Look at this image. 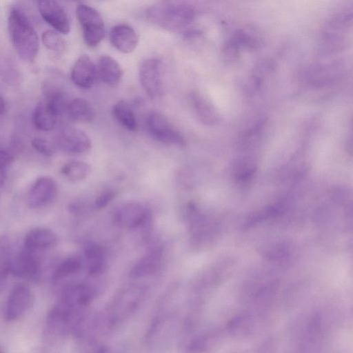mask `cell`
<instances>
[{"label":"cell","mask_w":353,"mask_h":353,"mask_svg":"<svg viewBox=\"0 0 353 353\" xmlns=\"http://www.w3.org/2000/svg\"><path fill=\"white\" fill-rule=\"evenodd\" d=\"M145 15L152 24L169 32H178L192 23L196 13L194 8L188 3L161 1L148 7Z\"/></svg>","instance_id":"cell-1"},{"label":"cell","mask_w":353,"mask_h":353,"mask_svg":"<svg viewBox=\"0 0 353 353\" xmlns=\"http://www.w3.org/2000/svg\"><path fill=\"white\" fill-rule=\"evenodd\" d=\"M8 30L19 57L32 61L37 55L39 41L37 33L26 14L18 8H12L8 15Z\"/></svg>","instance_id":"cell-2"},{"label":"cell","mask_w":353,"mask_h":353,"mask_svg":"<svg viewBox=\"0 0 353 353\" xmlns=\"http://www.w3.org/2000/svg\"><path fill=\"white\" fill-rule=\"evenodd\" d=\"M76 14L82 30L83 39L89 47H96L105 34L103 19L97 10L85 3H79Z\"/></svg>","instance_id":"cell-3"},{"label":"cell","mask_w":353,"mask_h":353,"mask_svg":"<svg viewBox=\"0 0 353 353\" xmlns=\"http://www.w3.org/2000/svg\"><path fill=\"white\" fill-rule=\"evenodd\" d=\"M113 217L120 227L134 229L147 226L151 221V212L139 202L128 201L115 209Z\"/></svg>","instance_id":"cell-4"},{"label":"cell","mask_w":353,"mask_h":353,"mask_svg":"<svg viewBox=\"0 0 353 353\" xmlns=\"http://www.w3.org/2000/svg\"><path fill=\"white\" fill-rule=\"evenodd\" d=\"M146 125L150 134L155 140L169 145L183 146L185 140L163 114L151 112L147 117Z\"/></svg>","instance_id":"cell-5"},{"label":"cell","mask_w":353,"mask_h":353,"mask_svg":"<svg viewBox=\"0 0 353 353\" xmlns=\"http://www.w3.org/2000/svg\"><path fill=\"white\" fill-rule=\"evenodd\" d=\"M139 77L141 85L152 99L161 97L163 92L162 67L157 58L145 60L140 66Z\"/></svg>","instance_id":"cell-6"},{"label":"cell","mask_w":353,"mask_h":353,"mask_svg":"<svg viewBox=\"0 0 353 353\" xmlns=\"http://www.w3.org/2000/svg\"><path fill=\"white\" fill-rule=\"evenodd\" d=\"M33 304V294L24 284L16 285L10 292L6 305L5 318L14 321L21 318Z\"/></svg>","instance_id":"cell-7"},{"label":"cell","mask_w":353,"mask_h":353,"mask_svg":"<svg viewBox=\"0 0 353 353\" xmlns=\"http://www.w3.org/2000/svg\"><path fill=\"white\" fill-rule=\"evenodd\" d=\"M39 12L43 20L57 32L67 34L70 31V23L65 9L57 1H37Z\"/></svg>","instance_id":"cell-8"},{"label":"cell","mask_w":353,"mask_h":353,"mask_svg":"<svg viewBox=\"0 0 353 353\" xmlns=\"http://www.w3.org/2000/svg\"><path fill=\"white\" fill-rule=\"evenodd\" d=\"M40 270V261L36 252L23 248L12 256L10 273L25 279L35 278Z\"/></svg>","instance_id":"cell-9"},{"label":"cell","mask_w":353,"mask_h":353,"mask_svg":"<svg viewBox=\"0 0 353 353\" xmlns=\"http://www.w3.org/2000/svg\"><path fill=\"white\" fill-rule=\"evenodd\" d=\"M97 77V65L87 54H82L76 60L70 72L72 81L84 89L92 88Z\"/></svg>","instance_id":"cell-10"},{"label":"cell","mask_w":353,"mask_h":353,"mask_svg":"<svg viewBox=\"0 0 353 353\" xmlns=\"http://www.w3.org/2000/svg\"><path fill=\"white\" fill-rule=\"evenodd\" d=\"M57 191V185L52 179L48 176L37 179L28 192V205L32 208L46 205L54 199Z\"/></svg>","instance_id":"cell-11"},{"label":"cell","mask_w":353,"mask_h":353,"mask_svg":"<svg viewBox=\"0 0 353 353\" xmlns=\"http://www.w3.org/2000/svg\"><path fill=\"white\" fill-rule=\"evenodd\" d=\"M58 144L64 151L72 154L87 152L91 148V140L83 130L69 127L62 130Z\"/></svg>","instance_id":"cell-12"},{"label":"cell","mask_w":353,"mask_h":353,"mask_svg":"<svg viewBox=\"0 0 353 353\" xmlns=\"http://www.w3.org/2000/svg\"><path fill=\"white\" fill-rule=\"evenodd\" d=\"M112 45L123 53H130L134 50L139 43V37L135 30L126 24L114 26L109 34Z\"/></svg>","instance_id":"cell-13"},{"label":"cell","mask_w":353,"mask_h":353,"mask_svg":"<svg viewBox=\"0 0 353 353\" xmlns=\"http://www.w3.org/2000/svg\"><path fill=\"white\" fill-rule=\"evenodd\" d=\"M189 101L199 119L205 125H214L219 121V114L210 101L201 93L192 92Z\"/></svg>","instance_id":"cell-14"},{"label":"cell","mask_w":353,"mask_h":353,"mask_svg":"<svg viewBox=\"0 0 353 353\" xmlns=\"http://www.w3.org/2000/svg\"><path fill=\"white\" fill-rule=\"evenodd\" d=\"M58 236L51 229L36 228L29 231L24 239V248L37 252L54 246Z\"/></svg>","instance_id":"cell-15"},{"label":"cell","mask_w":353,"mask_h":353,"mask_svg":"<svg viewBox=\"0 0 353 353\" xmlns=\"http://www.w3.org/2000/svg\"><path fill=\"white\" fill-rule=\"evenodd\" d=\"M59 115L56 108L50 101H41L32 112V123L39 130L50 131L54 128Z\"/></svg>","instance_id":"cell-16"},{"label":"cell","mask_w":353,"mask_h":353,"mask_svg":"<svg viewBox=\"0 0 353 353\" xmlns=\"http://www.w3.org/2000/svg\"><path fill=\"white\" fill-rule=\"evenodd\" d=\"M98 76L110 87L117 86L121 81L123 71L119 64L109 56H101L97 65Z\"/></svg>","instance_id":"cell-17"},{"label":"cell","mask_w":353,"mask_h":353,"mask_svg":"<svg viewBox=\"0 0 353 353\" xmlns=\"http://www.w3.org/2000/svg\"><path fill=\"white\" fill-rule=\"evenodd\" d=\"M162 256V250L160 248L148 252L134 263L130 271L131 276L144 277L155 272L161 265Z\"/></svg>","instance_id":"cell-18"},{"label":"cell","mask_w":353,"mask_h":353,"mask_svg":"<svg viewBox=\"0 0 353 353\" xmlns=\"http://www.w3.org/2000/svg\"><path fill=\"white\" fill-rule=\"evenodd\" d=\"M87 270L90 275H97L105 267V254L102 248L95 243H89L84 248Z\"/></svg>","instance_id":"cell-19"},{"label":"cell","mask_w":353,"mask_h":353,"mask_svg":"<svg viewBox=\"0 0 353 353\" xmlns=\"http://www.w3.org/2000/svg\"><path fill=\"white\" fill-rule=\"evenodd\" d=\"M66 112L70 119L81 123L90 122L95 116L94 111L89 102L81 98H75L70 101Z\"/></svg>","instance_id":"cell-20"},{"label":"cell","mask_w":353,"mask_h":353,"mask_svg":"<svg viewBox=\"0 0 353 353\" xmlns=\"http://www.w3.org/2000/svg\"><path fill=\"white\" fill-rule=\"evenodd\" d=\"M112 114L117 122L129 131H135L138 124L130 105L124 100L117 101L112 107Z\"/></svg>","instance_id":"cell-21"},{"label":"cell","mask_w":353,"mask_h":353,"mask_svg":"<svg viewBox=\"0 0 353 353\" xmlns=\"http://www.w3.org/2000/svg\"><path fill=\"white\" fill-rule=\"evenodd\" d=\"M61 172L68 180L77 182L86 179L91 172V168L84 161H71L63 165Z\"/></svg>","instance_id":"cell-22"},{"label":"cell","mask_w":353,"mask_h":353,"mask_svg":"<svg viewBox=\"0 0 353 353\" xmlns=\"http://www.w3.org/2000/svg\"><path fill=\"white\" fill-rule=\"evenodd\" d=\"M81 266V259L78 256L68 257L55 268L52 277L55 281L62 279L79 272Z\"/></svg>","instance_id":"cell-23"},{"label":"cell","mask_w":353,"mask_h":353,"mask_svg":"<svg viewBox=\"0 0 353 353\" xmlns=\"http://www.w3.org/2000/svg\"><path fill=\"white\" fill-rule=\"evenodd\" d=\"M43 45L48 50L62 53L66 49V42L59 32L52 30H47L41 34Z\"/></svg>","instance_id":"cell-24"},{"label":"cell","mask_w":353,"mask_h":353,"mask_svg":"<svg viewBox=\"0 0 353 353\" xmlns=\"http://www.w3.org/2000/svg\"><path fill=\"white\" fill-rule=\"evenodd\" d=\"M12 255L7 243L0 245V282L3 281L10 273Z\"/></svg>","instance_id":"cell-25"},{"label":"cell","mask_w":353,"mask_h":353,"mask_svg":"<svg viewBox=\"0 0 353 353\" xmlns=\"http://www.w3.org/2000/svg\"><path fill=\"white\" fill-rule=\"evenodd\" d=\"M32 147L39 153L46 157H51L55 152V147L48 139L34 137L31 141Z\"/></svg>","instance_id":"cell-26"},{"label":"cell","mask_w":353,"mask_h":353,"mask_svg":"<svg viewBox=\"0 0 353 353\" xmlns=\"http://www.w3.org/2000/svg\"><path fill=\"white\" fill-rule=\"evenodd\" d=\"M12 162V156L8 152L0 150V187L3 185L7 171Z\"/></svg>","instance_id":"cell-27"},{"label":"cell","mask_w":353,"mask_h":353,"mask_svg":"<svg viewBox=\"0 0 353 353\" xmlns=\"http://www.w3.org/2000/svg\"><path fill=\"white\" fill-rule=\"evenodd\" d=\"M115 196V192L112 190H106L101 193L94 201L96 209L105 208Z\"/></svg>","instance_id":"cell-28"},{"label":"cell","mask_w":353,"mask_h":353,"mask_svg":"<svg viewBox=\"0 0 353 353\" xmlns=\"http://www.w3.org/2000/svg\"><path fill=\"white\" fill-rule=\"evenodd\" d=\"M6 109V103L4 99L0 95V116L2 115Z\"/></svg>","instance_id":"cell-29"},{"label":"cell","mask_w":353,"mask_h":353,"mask_svg":"<svg viewBox=\"0 0 353 353\" xmlns=\"http://www.w3.org/2000/svg\"><path fill=\"white\" fill-rule=\"evenodd\" d=\"M0 353H2L1 352H0Z\"/></svg>","instance_id":"cell-30"}]
</instances>
